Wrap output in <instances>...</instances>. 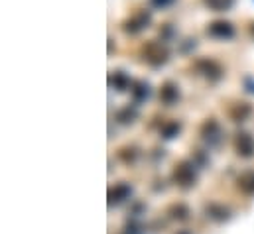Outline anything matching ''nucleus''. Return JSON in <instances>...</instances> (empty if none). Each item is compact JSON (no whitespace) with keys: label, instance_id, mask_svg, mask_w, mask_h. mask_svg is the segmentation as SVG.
Here are the masks:
<instances>
[{"label":"nucleus","instance_id":"obj_1","mask_svg":"<svg viewBox=\"0 0 254 234\" xmlns=\"http://www.w3.org/2000/svg\"><path fill=\"white\" fill-rule=\"evenodd\" d=\"M174 179H176V183L180 185V187H191V185H195V172H193V166H191L190 162H180L178 166H176V170H174Z\"/></svg>","mask_w":254,"mask_h":234},{"label":"nucleus","instance_id":"obj_2","mask_svg":"<svg viewBox=\"0 0 254 234\" xmlns=\"http://www.w3.org/2000/svg\"><path fill=\"white\" fill-rule=\"evenodd\" d=\"M237 150H239V156L243 158H251L254 154V140L251 134L243 132L237 136Z\"/></svg>","mask_w":254,"mask_h":234},{"label":"nucleus","instance_id":"obj_3","mask_svg":"<svg viewBox=\"0 0 254 234\" xmlns=\"http://www.w3.org/2000/svg\"><path fill=\"white\" fill-rule=\"evenodd\" d=\"M209 34L215 36V38H231L235 32H233L231 24H227V22H215V24L209 26Z\"/></svg>","mask_w":254,"mask_h":234},{"label":"nucleus","instance_id":"obj_4","mask_svg":"<svg viewBox=\"0 0 254 234\" xmlns=\"http://www.w3.org/2000/svg\"><path fill=\"white\" fill-rule=\"evenodd\" d=\"M239 189L247 195H254V172H247L239 177Z\"/></svg>","mask_w":254,"mask_h":234},{"label":"nucleus","instance_id":"obj_5","mask_svg":"<svg viewBox=\"0 0 254 234\" xmlns=\"http://www.w3.org/2000/svg\"><path fill=\"white\" fill-rule=\"evenodd\" d=\"M160 97H162V101H164V103L174 105V103L178 101V97H180L178 87H174L172 83H166V85H164V89H162V93H160Z\"/></svg>","mask_w":254,"mask_h":234},{"label":"nucleus","instance_id":"obj_6","mask_svg":"<svg viewBox=\"0 0 254 234\" xmlns=\"http://www.w3.org/2000/svg\"><path fill=\"white\" fill-rule=\"evenodd\" d=\"M128 195H130V187L125 185V183H121V185H117L115 189H111V193H109V197H111V205L113 203H119V201H123V199H127Z\"/></svg>","mask_w":254,"mask_h":234},{"label":"nucleus","instance_id":"obj_7","mask_svg":"<svg viewBox=\"0 0 254 234\" xmlns=\"http://www.w3.org/2000/svg\"><path fill=\"white\" fill-rule=\"evenodd\" d=\"M170 213H174L172 217H174V219H180V221L188 219V215H190V211H188L186 205H174V207L170 209Z\"/></svg>","mask_w":254,"mask_h":234},{"label":"nucleus","instance_id":"obj_8","mask_svg":"<svg viewBox=\"0 0 254 234\" xmlns=\"http://www.w3.org/2000/svg\"><path fill=\"white\" fill-rule=\"evenodd\" d=\"M211 8H215V10H227L231 4H233V0H205Z\"/></svg>","mask_w":254,"mask_h":234},{"label":"nucleus","instance_id":"obj_9","mask_svg":"<svg viewBox=\"0 0 254 234\" xmlns=\"http://www.w3.org/2000/svg\"><path fill=\"white\" fill-rule=\"evenodd\" d=\"M176 132H180V124L178 122H172L170 126H166V130H164V134H166V138H174V134Z\"/></svg>","mask_w":254,"mask_h":234},{"label":"nucleus","instance_id":"obj_10","mask_svg":"<svg viewBox=\"0 0 254 234\" xmlns=\"http://www.w3.org/2000/svg\"><path fill=\"white\" fill-rule=\"evenodd\" d=\"M180 234H190V233H186V231H184V233H180Z\"/></svg>","mask_w":254,"mask_h":234}]
</instances>
